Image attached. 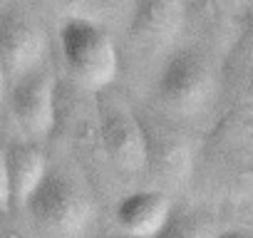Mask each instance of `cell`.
Returning a JSON list of instances; mask_svg holds the SVG:
<instances>
[{"mask_svg":"<svg viewBox=\"0 0 253 238\" xmlns=\"http://www.w3.org/2000/svg\"><path fill=\"white\" fill-rule=\"evenodd\" d=\"M60 50L70 77L87 92H102L114 84L119 55L112 35L94 18H67L60 28Z\"/></svg>","mask_w":253,"mask_h":238,"instance_id":"1","label":"cell"},{"mask_svg":"<svg viewBox=\"0 0 253 238\" xmlns=\"http://www.w3.org/2000/svg\"><path fill=\"white\" fill-rule=\"evenodd\" d=\"M25 211L47 233L75 236L89 221V198L84 191L60 169H47L45 179L25 203Z\"/></svg>","mask_w":253,"mask_h":238,"instance_id":"2","label":"cell"},{"mask_svg":"<svg viewBox=\"0 0 253 238\" xmlns=\"http://www.w3.org/2000/svg\"><path fill=\"white\" fill-rule=\"evenodd\" d=\"M154 92L169 112L196 114L213 92V72L209 60L194 47L171 52L157 77Z\"/></svg>","mask_w":253,"mask_h":238,"instance_id":"3","label":"cell"},{"mask_svg":"<svg viewBox=\"0 0 253 238\" xmlns=\"http://www.w3.org/2000/svg\"><path fill=\"white\" fill-rule=\"evenodd\" d=\"M97 127L104 154L122 171H139L147 166L144 129L132 107L122 97L102 89L97 92Z\"/></svg>","mask_w":253,"mask_h":238,"instance_id":"4","label":"cell"},{"mask_svg":"<svg viewBox=\"0 0 253 238\" xmlns=\"http://www.w3.org/2000/svg\"><path fill=\"white\" fill-rule=\"evenodd\" d=\"M47 55V33L18 5L0 10V70L8 84L42 65Z\"/></svg>","mask_w":253,"mask_h":238,"instance_id":"5","label":"cell"},{"mask_svg":"<svg viewBox=\"0 0 253 238\" xmlns=\"http://www.w3.org/2000/svg\"><path fill=\"white\" fill-rule=\"evenodd\" d=\"M10 114L33 142L52 132L57 119V82L50 67L40 65L10 84Z\"/></svg>","mask_w":253,"mask_h":238,"instance_id":"6","label":"cell"},{"mask_svg":"<svg viewBox=\"0 0 253 238\" xmlns=\"http://www.w3.org/2000/svg\"><path fill=\"white\" fill-rule=\"evenodd\" d=\"M142 129H144V149H147V166L149 174L162 181L164 186L179 189L191 176V144L189 139L169 124L164 117L152 112H137Z\"/></svg>","mask_w":253,"mask_h":238,"instance_id":"7","label":"cell"},{"mask_svg":"<svg viewBox=\"0 0 253 238\" xmlns=\"http://www.w3.org/2000/svg\"><path fill=\"white\" fill-rule=\"evenodd\" d=\"M184 20V0H132L129 42L147 55L162 52L176 40Z\"/></svg>","mask_w":253,"mask_h":238,"instance_id":"8","label":"cell"},{"mask_svg":"<svg viewBox=\"0 0 253 238\" xmlns=\"http://www.w3.org/2000/svg\"><path fill=\"white\" fill-rule=\"evenodd\" d=\"M5 152V176H8V206L25 208L35 189L47 174V157L38 142L23 139L13 142Z\"/></svg>","mask_w":253,"mask_h":238,"instance_id":"9","label":"cell"},{"mask_svg":"<svg viewBox=\"0 0 253 238\" xmlns=\"http://www.w3.org/2000/svg\"><path fill=\"white\" fill-rule=\"evenodd\" d=\"M171 201L167 198V194L154 191V189H144V191H134L129 196H124L117 203L114 218L122 233L134 236V238H154L162 226L167 223L169 213H171Z\"/></svg>","mask_w":253,"mask_h":238,"instance_id":"10","label":"cell"},{"mask_svg":"<svg viewBox=\"0 0 253 238\" xmlns=\"http://www.w3.org/2000/svg\"><path fill=\"white\" fill-rule=\"evenodd\" d=\"M154 238H213L211 221L191 208H171L167 223Z\"/></svg>","mask_w":253,"mask_h":238,"instance_id":"11","label":"cell"},{"mask_svg":"<svg viewBox=\"0 0 253 238\" xmlns=\"http://www.w3.org/2000/svg\"><path fill=\"white\" fill-rule=\"evenodd\" d=\"M55 8H62V10H70L72 15L70 18H92L89 15V8H92V0H47Z\"/></svg>","mask_w":253,"mask_h":238,"instance_id":"12","label":"cell"},{"mask_svg":"<svg viewBox=\"0 0 253 238\" xmlns=\"http://www.w3.org/2000/svg\"><path fill=\"white\" fill-rule=\"evenodd\" d=\"M8 203V176H5V152L0 149V206Z\"/></svg>","mask_w":253,"mask_h":238,"instance_id":"13","label":"cell"},{"mask_svg":"<svg viewBox=\"0 0 253 238\" xmlns=\"http://www.w3.org/2000/svg\"><path fill=\"white\" fill-rule=\"evenodd\" d=\"M221 5H223L228 13L241 15V13H246V10L253 5V0H221Z\"/></svg>","mask_w":253,"mask_h":238,"instance_id":"14","label":"cell"},{"mask_svg":"<svg viewBox=\"0 0 253 238\" xmlns=\"http://www.w3.org/2000/svg\"><path fill=\"white\" fill-rule=\"evenodd\" d=\"M213 238H253V231H248V228H231V231L216 233Z\"/></svg>","mask_w":253,"mask_h":238,"instance_id":"15","label":"cell"},{"mask_svg":"<svg viewBox=\"0 0 253 238\" xmlns=\"http://www.w3.org/2000/svg\"><path fill=\"white\" fill-rule=\"evenodd\" d=\"M5 77H3V70H0V102H3V92H5Z\"/></svg>","mask_w":253,"mask_h":238,"instance_id":"16","label":"cell"},{"mask_svg":"<svg viewBox=\"0 0 253 238\" xmlns=\"http://www.w3.org/2000/svg\"><path fill=\"white\" fill-rule=\"evenodd\" d=\"M107 238H134V236H126V233H119V236H107Z\"/></svg>","mask_w":253,"mask_h":238,"instance_id":"17","label":"cell"},{"mask_svg":"<svg viewBox=\"0 0 253 238\" xmlns=\"http://www.w3.org/2000/svg\"><path fill=\"white\" fill-rule=\"evenodd\" d=\"M8 238H10V236H8Z\"/></svg>","mask_w":253,"mask_h":238,"instance_id":"18","label":"cell"}]
</instances>
